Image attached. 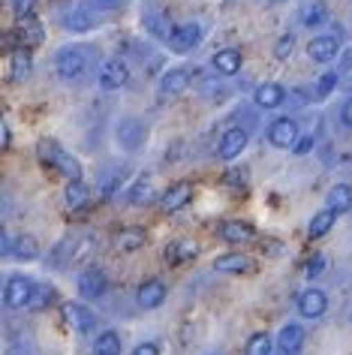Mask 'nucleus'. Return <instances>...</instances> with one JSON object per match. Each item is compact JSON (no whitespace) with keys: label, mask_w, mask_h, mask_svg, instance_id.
I'll return each instance as SVG.
<instances>
[{"label":"nucleus","mask_w":352,"mask_h":355,"mask_svg":"<svg viewBox=\"0 0 352 355\" xmlns=\"http://www.w3.org/2000/svg\"><path fill=\"white\" fill-rule=\"evenodd\" d=\"M292 49H295V40L286 33V37H280V40H277V46H274V58L286 60L289 55H292Z\"/></svg>","instance_id":"72a5a7b5"},{"label":"nucleus","mask_w":352,"mask_h":355,"mask_svg":"<svg viewBox=\"0 0 352 355\" xmlns=\"http://www.w3.org/2000/svg\"><path fill=\"white\" fill-rule=\"evenodd\" d=\"M33 3H37V0H12V10H15L19 19H30V15H33Z\"/></svg>","instance_id":"c9c22d12"},{"label":"nucleus","mask_w":352,"mask_h":355,"mask_svg":"<svg viewBox=\"0 0 352 355\" xmlns=\"http://www.w3.org/2000/svg\"><path fill=\"white\" fill-rule=\"evenodd\" d=\"M163 301H166V286L160 280H145L142 286H139V304H142L145 310L160 307Z\"/></svg>","instance_id":"ddd939ff"},{"label":"nucleus","mask_w":352,"mask_h":355,"mask_svg":"<svg viewBox=\"0 0 352 355\" xmlns=\"http://www.w3.org/2000/svg\"><path fill=\"white\" fill-rule=\"evenodd\" d=\"M244 355H271V337L265 331L253 334L247 340V349H244Z\"/></svg>","instance_id":"c85d7f7f"},{"label":"nucleus","mask_w":352,"mask_h":355,"mask_svg":"<svg viewBox=\"0 0 352 355\" xmlns=\"http://www.w3.org/2000/svg\"><path fill=\"white\" fill-rule=\"evenodd\" d=\"M190 199H193V187H190V184H175V187L166 190L163 208H166V211H181Z\"/></svg>","instance_id":"dca6fc26"},{"label":"nucleus","mask_w":352,"mask_h":355,"mask_svg":"<svg viewBox=\"0 0 352 355\" xmlns=\"http://www.w3.org/2000/svg\"><path fill=\"white\" fill-rule=\"evenodd\" d=\"M214 69L217 73H223V76H235L241 69V51H235V49L217 51L214 55Z\"/></svg>","instance_id":"a211bd4d"},{"label":"nucleus","mask_w":352,"mask_h":355,"mask_svg":"<svg viewBox=\"0 0 352 355\" xmlns=\"http://www.w3.org/2000/svg\"><path fill=\"white\" fill-rule=\"evenodd\" d=\"M24 28H28V33H21V42H28V46H37V42L42 40L39 24L33 21V19H24Z\"/></svg>","instance_id":"2f4dec72"},{"label":"nucleus","mask_w":352,"mask_h":355,"mask_svg":"<svg viewBox=\"0 0 352 355\" xmlns=\"http://www.w3.org/2000/svg\"><path fill=\"white\" fill-rule=\"evenodd\" d=\"M187 85H190V69H184V67L169 69V73L163 76V82H160V94L163 96H175V94H181Z\"/></svg>","instance_id":"4468645a"},{"label":"nucleus","mask_w":352,"mask_h":355,"mask_svg":"<svg viewBox=\"0 0 352 355\" xmlns=\"http://www.w3.org/2000/svg\"><path fill=\"white\" fill-rule=\"evenodd\" d=\"M220 235H223V241H229V244H247V241H253V226L241 223V220H229V223L220 226Z\"/></svg>","instance_id":"2eb2a0df"},{"label":"nucleus","mask_w":352,"mask_h":355,"mask_svg":"<svg viewBox=\"0 0 352 355\" xmlns=\"http://www.w3.org/2000/svg\"><path fill=\"white\" fill-rule=\"evenodd\" d=\"M301 21L307 24V28H316V24H322V21H325V10H322L319 3L307 6V10L301 12Z\"/></svg>","instance_id":"7c9ffc66"},{"label":"nucleus","mask_w":352,"mask_h":355,"mask_svg":"<svg viewBox=\"0 0 352 355\" xmlns=\"http://www.w3.org/2000/svg\"><path fill=\"white\" fill-rule=\"evenodd\" d=\"M130 82V67L124 64L121 58H112L105 60L103 69H100V85L105 91H118V87H124Z\"/></svg>","instance_id":"7ed1b4c3"},{"label":"nucleus","mask_w":352,"mask_h":355,"mask_svg":"<svg viewBox=\"0 0 352 355\" xmlns=\"http://www.w3.org/2000/svg\"><path fill=\"white\" fill-rule=\"evenodd\" d=\"M214 268L217 271H226V274H241L250 268V259L241 253H226V256H217L214 259Z\"/></svg>","instance_id":"412c9836"},{"label":"nucleus","mask_w":352,"mask_h":355,"mask_svg":"<svg viewBox=\"0 0 352 355\" xmlns=\"http://www.w3.org/2000/svg\"><path fill=\"white\" fill-rule=\"evenodd\" d=\"M199 37H202L199 24H178V28H172V33H169V46L175 51H190L199 42Z\"/></svg>","instance_id":"1a4fd4ad"},{"label":"nucleus","mask_w":352,"mask_h":355,"mask_svg":"<svg viewBox=\"0 0 352 355\" xmlns=\"http://www.w3.org/2000/svg\"><path fill=\"white\" fill-rule=\"evenodd\" d=\"M30 73V51L28 49H15L10 58V82H21Z\"/></svg>","instance_id":"4be33fe9"},{"label":"nucleus","mask_w":352,"mask_h":355,"mask_svg":"<svg viewBox=\"0 0 352 355\" xmlns=\"http://www.w3.org/2000/svg\"><path fill=\"white\" fill-rule=\"evenodd\" d=\"M67 24H69V28H73V31H87L94 21L87 19V10H76V15H69Z\"/></svg>","instance_id":"473e14b6"},{"label":"nucleus","mask_w":352,"mask_h":355,"mask_svg":"<svg viewBox=\"0 0 352 355\" xmlns=\"http://www.w3.org/2000/svg\"><path fill=\"white\" fill-rule=\"evenodd\" d=\"M334 211L331 208H325V211H319V214H313V220H310V229H307V235L310 238H322V235H328L331 232V226H334Z\"/></svg>","instance_id":"b1692460"},{"label":"nucleus","mask_w":352,"mask_h":355,"mask_svg":"<svg viewBox=\"0 0 352 355\" xmlns=\"http://www.w3.org/2000/svg\"><path fill=\"white\" fill-rule=\"evenodd\" d=\"M340 118H343V123H346V127L352 130V100L343 105V112H340Z\"/></svg>","instance_id":"ea45409f"},{"label":"nucleus","mask_w":352,"mask_h":355,"mask_svg":"<svg viewBox=\"0 0 352 355\" xmlns=\"http://www.w3.org/2000/svg\"><path fill=\"white\" fill-rule=\"evenodd\" d=\"M33 289H37V283H33L30 277H21V274H15V277H10V280H6V292H3L6 307H10V310L30 307Z\"/></svg>","instance_id":"f257e3e1"},{"label":"nucleus","mask_w":352,"mask_h":355,"mask_svg":"<svg viewBox=\"0 0 352 355\" xmlns=\"http://www.w3.org/2000/svg\"><path fill=\"white\" fill-rule=\"evenodd\" d=\"M51 298H55V289L51 286H37L33 289V298H30V310H46L51 304Z\"/></svg>","instance_id":"c756f323"},{"label":"nucleus","mask_w":352,"mask_h":355,"mask_svg":"<svg viewBox=\"0 0 352 355\" xmlns=\"http://www.w3.org/2000/svg\"><path fill=\"white\" fill-rule=\"evenodd\" d=\"M325 307H328V298H325L322 289H307V292H301V298H298V313L307 319H319L325 313Z\"/></svg>","instance_id":"6e6552de"},{"label":"nucleus","mask_w":352,"mask_h":355,"mask_svg":"<svg viewBox=\"0 0 352 355\" xmlns=\"http://www.w3.org/2000/svg\"><path fill=\"white\" fill-rule=\"evenodd\" d=\"M346 87H349V91H352V76H349V82H346Z\"/></svg>","instance_id":"a19ab883"},{"label":"nucleus","mask_w":352,"mask_h":355,"mask_svg":"<svg viewBox=\"0 0 352 355\" xmlns=\"http://www.w3.org/2000/svg\"><path fill=\"white\" fill-rule=\"evenodd\" d=\"M133 355H160V349H157L154 343H142V346H139V349H136Z\"/></svg>","instance_id":"58836bf2"},{"label":"nucleus","mask_w":352,"mask_h":355,"mask_svg":"<svg viewBox=\"0 0 352 355\" xmlns=\"http://www.w3.org/2000/svg\"><path fill=\"white\" fill-rule=\"evenodd\" d=\"M244 148H247V132H244L241 127L226 130L223 139H220V157H223V159H235Z\"/></svg>","instance_id":"9d476101"},{"label":"nucleus","mask_w":352,"mask_h":355,"mask_svg":"<svg viewBox=\"0 0 352 355\" xmlns=\"http://www.w3.org/2000/svg\"><path fill=\"white\" fill-rule=\"evenodd\" d=\"M39 154H42L46 163L58 166L64 175H69V181H78V175H82V172H78V163H76V159H69L64 150L55 145V141H39Z\"/></svg>","instance_id":"f03ea898"},{"label":"nucleus","mask_w":352,"mask_h":355,"mask_svg":"<svg viewBox=\"0 0 352 355\" xmlns=\"http://www.w3.org/2000/svg\"><path fill=\"white\" fill-rule=\"evenodd\" d=\"M87 199H91V190H87L82 181H69V184H67V205L73 208V211L85 208Z\"/></svg>","instance_id":"393cba45"},{"label":"nucleus","mask_w":352,"mask_h":355,"mask_svg":"<svg viewBox=\"0 0 352 355\" xmlns=\"http://www.w3.org/2000/svg\"><path fill=\"white\" fill-rule=\"evenodd\" d=\"M328 208L334 211V214H346V211L352 208V187L337 184V187L328 193Z\"/></svg>","instance_id":"5701e85b"},{"label":"nucleus","mask_w":352,"mask_h":355,"mask_svg":"<svg viewBox=\"0 0 352 355\" xmlns=\"http://www.w3.org/2000/svg\"><path fill=\"white\" fill-rule=\"evenodd\" d=\"M148 193H151V184L142 178V181L133 187V193H130V202H142V199H148Z\"/></svg>","instance_id":"e433bc0d"},{"label":"nucleus","mask_w":352,"mask_h":355,"mask_svg":"<svg viewBox=\"0 0 352 355\" xmlns=\"http://www.w3.org/2000/svg\"><path fill=\"white\" fill-rule=\"evenodd\" d=\"M298 136H301V130H298V123L292 118H280L271 123V130H268V141L274 148H292Z\"/></svg>","instance_id":"20e7f679"},{"label":"nucleus","mask_w":352,"mask_h":355,"mask_svg":"<svg viewBox=\"0 0 352 355\" xmlns=\"http://www.w3.org/2000/svg\"><path fill=\"white\" fill-rule=\"evenodd\" d=\"M334 85H337V73H325L319 78V87H316V96H328Z\"/></svg>","instance_id":"f704fd0d"},{"label":"nucleus","mask_w":352,"mask_h":355,"mask_svg":"<svg viewBox=\"0 0 352 355\" xmlns=\"http://www.w3.org/2000/svg\"><path fill=\"white\" fill-rule=\"evenodd\" d=\"M94 355H121V337L114 331H103L100 337H96Z\"/></svg>","instance_id":"a878e982"},{"label":"nucleus","mask_w":352,"mask_h":355,"mask_svg":"<svg viewBox=\"0 0 352 355\" xmlns=\"http://www.w3.org/2000/svg\"><path fill=\"white\" fill-rule=\"evenodd\" d=\"M105 289H109V280H105V274L100 268H87L78 274V292L85 298H100Z\"/></svg>","instance_id":"0eeeda50"},{"label":"nucleus","mask_w":352,"mask_h":355,"mask_svg":"<svg viewBox=\"0 0 352 355\" xmlns=\"http://www.w3.org/2000/svg\"><path fill=\"white\" fill-rule=\"evenodd\" d=\"M283 96H286V91L280 85H262V87H256V105L259 109H277L280 103H283Z\"/></svg>","instance_id":"6ab92c4d"},{"label":"nucleus","mask_w":352,"mask_h":355,"mask_svg":"<svg viewBox=\"0 0 352 355\" xmlns=\"http://www.w3.org/2000/svg\"><path fill=\"white\" fill-rule=\"evenodd\" d=\"M193 256H196V244H193V241H181V244H172V247H166V259H169V262L193 259Z\"/></svg>","instance_id":"cd10ccee"},{"label":"nucleus","mask_w":352,"mask_h":355,"mask_svg":"<svg viewBox=\"0 0 352 355\" xmlns=\"http://www.w3.org/2000/svg\"><path fill=\"white\" fill-rule=\"evenodd\" d=\"M145 244V232L142 229H124V232L118 235V247L121 250H127V253H133V250H139V247Z\"/></svg>","instance_id":"bb28decb"},{"label":"nucleus","mask_w":352,"mask_h":355,"mask_svg":"<svg viewBox=\"0 0 352 355\" xmlns=\"http://www.w3.org/2000/svg\"><path fill=\"white\" fill-rule=\"evenodd\" d=\"M301 346H304V328L301 325L289 322V325L280 328V334H277V352L280 355H298Z\"/></svg>","instance_id":"423d86ee"},{"label":"nucleus","mask_w":352,"mask_h":355,"mask_svg":"<svg viewBox=\"0 0 352 355\" xmlns=\"http://www.w3.org/2000/svg\"><path fill=\"white\" fill-rule=\"evenodd\" d=\"M142 139H145V127H142L139 121H124V123L118 127V141H121L124 148H130V150L142 145Z\"/></svg>","instance_id":"f3484780"},{"label":"nucleus","mask_w":352,"mask_h":355,"mask_svg":"<svg viewBox=\"0 0 352 355\" xmlns=\"http://www.w3.org/2000/svg\"><path fill=\"white\" fill-rule=\"evenodd\" d=\"M64 316L69 319V325H73L76 331H82V334H87L96 325V316L82 304H64Z\"/></svg>","instance_id":"f8f14e48"},{"label":"nucleus","mask_w":352,"mask_h":355,"mask_svg":"<svg viewBox=\"0 0 352 355\" xmlns=\"http://www.w3.org/2000/svg\"><path fill=\"white\" fill-rule=\"evenodd\" d=\"M6 250H10L15 259H37L39 256V247L30 235H19L15 241H6Z\"/></svg>","instance_id":"aec40b11"},{"label":"nucleus","mask_w":352,"mask_h":355,"mask_svg":"<svg viewBox=\"0 0 352 355\" xmlns=\"http://www.w3.org/2000/svg\"><path fill=\"white\" fill-rule=\"evenodd\" d=\"M337 49H340V42H337V37H316L310 46H307V55H310L313 60H319V64H328V60H334L337 58Z\"/></svg>","instance_id":"9b49d317"},{"label":"nucleus","mask_w":352,"mask_h":355,"mask_svg":"<svg viewBox=\"0 0 352 355\" xmlns=\"http://www.w3.org/2000/svg\"><path fill=\"white\" fill-rule=\"evenodd\" d=\"M310 148H313V136H304V139L295 145V154H307Z\"/></svg>","instance_id":"4c0bfd02"},{"label":"nucleus","mask_w":352,"mask_h":355,"mask_svg":"<svg viewBox=\"0 0 352 355\" xmlns=\"http://www.w3.org/2000/svg\"><path fill=\"white\" fill-rule=\"evenodd\" d=\"M85 73V58L78 49H64L58 55V76L67 78V82H76L78 76Z\"/></svg>","instance_id":"39448f33"}]
</instances>
